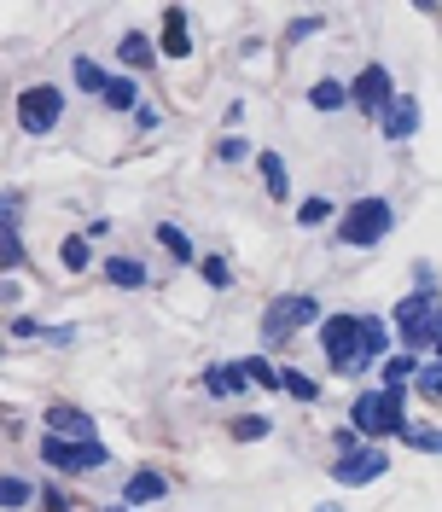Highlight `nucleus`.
<instances>
[{"label": "nucleus", "mask_w": 442, "mask_h": 512, "mask_svg": "<svg viewBox=\"0 0 442 512\" xmlns=\"http://www.w3.org/2000/svg\"><path fill=\"white\" fill-rule=\"evenodd\" d=\"M402 390H361L349 402V425L367 437V443H384V437H402L408 431V414H402Z\"/></svg>", "instance_id": "1"}, {"label": "nucleus", "mask_w": 442, "mask_h": 512, "mask_svg": "<svg viewBox=\"0 0 442 512\" xmlns=\"http://www.w3.org/2000/svg\"><path fill=\"white\" fill-rule=\"evenodd\" d=\"M320 344H326L332 373H344V379H361L373 367V355L361 344V315H326L320 320Z\"/></svg>", "instance_id": "2"}, {"label": "nucleus", "mask_w": 442, "mask_h": 512, "mask_svg": "<svg viewBox=\"0 0 442 512\" xmlns=\"http://www.w3.org/2000/svg\"><path fill=\"white\" fill-rule=\"evenodd\" d=\"M390 227H396L390 198H355L344 216H338V245H349V251H367V245H379Z\"/></svg>", "instance_id": "3"}, {"label": "nucleus", "mask_w": 442, "mask_h": 512, "mask_svg": "<svg viewBox=\"0 0 442 512\" xmlns=\"http://www.w3.org/2000/svg\"><path fill=\"white\" fill-rule=\"evenodd\" d=\"M309 320H320V303L309 291H285V297H274V303L262 309V338H268V344H285V338H297Z\"/></svg>", "instance_id": "4"}, {"label": "nucleus", "mask_w": 442, "mask_h": 512, "mask_svg": "<svg viewBox=\"0 0 442 512\" xmlns=\"http://www.w3.org/2000/svg\"><path fill=\"white\" fill-rule=\"evenodd\" d=\"M59 117H64V88H53V82H35V88H24V94H18V128H24V134L47 140V134L59 128Z\"/></svg>", "instance_id": "5"}, {"label": "nucleus", "mask_w": 442, "mask_h": 512, "mask_svg": "<svg viewBox=\"0 0 442 512\" xmlns=\"http://www.w3.org/2000/svg\"><path fill=\"white\" fill-rule=\"evenodd\" d=\"M41 460H47L53 472H64V478H76V472L105 466L111 454H105V443H64V437H41Z\"/></svg>", "instance_id": "6"}, {"label": "nucleus", "mask_w": 442, "mask_h": 512, "mask_svg": "<svg viewBox=\"0 0 442 512\" xmlns=\"http://www.w3.org/2000/svg\"><path fill=\"white\" fill-rule=\"evenodd\" d=\"M349 99H355V111H367V117H379L396 105V88H390V70L384 64H361V76L349 82Z\"/></svg>", "instance_id": "7"}, {"label": "nucleus", "mask_w": 442, "mask_h": 512, "mask_svg": "<svg viewBox=\"0 0 442 512\" xmlns=\"http://www.w3.org/2000/svg\"><path fill=\"white\" fill-rule=\"evenodd\" d=\"M390 472V454H384L379 443H367V448H355V454H344V460H332V478L344 483V489H361V483H373Z\"/></svg>", "instance_id": "8"}, {"label": "nucleus", "mask_w": 442, "mask_h": 512, "mask_svg": "<svg viewBox=\"0 0 442 512\" xmlns=\"http://www.w3.org/2000/svg\"><path fill=\"white\" fill-rule=\"evenodd\" d=\"M47 437H64V443H99L94 414H82L76 402H53V408H47Z\"/></svg>", "instance_id": "9"}, {"label": "nucleus", "mask_w": 442, "mask_h": 512, "mask_svg": "<svg viewBox=\"0 0 442 512\" xmlns=\"http://www.w3.org/2000/svg\"><path fill=\"white\" fill-rule=\"evenodd\" d=\"M413 134H419V99L396 94V105L384 111V140H396V146H402V140H413Z\"/></svg>", "instance_id": "10"}, {"label": "nucleus", "mask_w": 442, "mask_h": 512, "mask_svg": "<svg viewBox=\"0 0 442 512\" xmlns=\"http://www.w3.org/2000/svg\"><path fill=\"white\" fill-rule=\"evenodd\" d=\"M163 53H169V59H187V53H192V24H187V12H181V6H169V12H163Z\"/></svg>", "instance_id": "11"}, {"label": "nucleus", "mask_w": 442, "mask_h": 512, "mask_svg": "<svg viewBox=\"0 0 442 512\" xmlns=\"http://www.w3.org/2000/svg\"><path fill=\"white\" fill-rule=\"evenodd\" d=\"M245 384H251V379H245V367H239V361H233V367H227V361H216V367L204 373V390H210L216 402H227V396H239Z\"/></svg>", "instance_id": "12"}, {"label": "nucleus", "mask_w": 442, "mask_h": 512, "mask_svg": "<svg viewBox=\"0 0 442 512\" xmlns=\"http://www.w3.org/2000/svg\"><path fill=\"white\" fill-rule=\"evenodd\" d=\"M163 495H169V478H163V472H134V478L123 483L128 507H146V501H163Z\"/></svg>", "instance_id": "13"}, {"label": "nucleus", "mask_w": 442, "mask_h": 512, "mask_svg": "<svg viewBox=\"0 0 442 512\" xmlns=\"http://www.w3.org/2000/svg\"><path fill=\"white\" fill-rule=\"evenodd\" d=\"M105 280L117 291H146L152 274H146V262H134V256H111V262H105Z\"/></svg>", "instance_id": "14"}, {"label": "nucleus", "mask_w": 442, "mask_h": 512, "mask_svg": "<svg viewBox=\"0 0 442 512\" xmlns=\"http://www.w3.org/2000/svg\"><path fill=\"white\" fill-rule=\"evenodd\" d=\"M117 59H123V70H152V59H158V47H152V35L128 30L123 41H117Z\"/></svg>", "instance_id": "15"}, {"label": "nucleus", "mask_w": 442, "mask_h": 512, "mask_svg": "<svg viewBox=\"0 0 442 512\" xmlns=\"http://www.w3.org/2000/svg\"><path fill=\"white\" fill-rule=\"evenodd\" d=\"M309 105H315V111H344V105H355V99H349V82L320 76L315 88H309Z\"/></svg>", "instance_id": "16"}, {"label": "nucleus", "mask_w": 442, "mask_h": 512, "mask_svg": "<svg viewBox=\"0 0 442 512\" xmlns=\"http://www.w3.org/2000/svg\"><path fill=\"white\" fill-rule=\"evenodd\" d=\"M256 169H262V187L274 192V198H285V192H291V175H285L280 152H256Z\"/></svg>", "instance_id": "17"}, {"label": "nucleus", "mask_w": 442, "mask_h": 512, "mask_svg": "<svg viewBox=\"0 0 442 512\" xmlns=\"http://www.w3.org/2000/svg\"><path fill=\"white\" fill-rule=\"evenodd\" d=\"M239 367H245V379H251V384H262V390H280V384H285V367H274L268 355H245Z\"/></svg>", "instance_id": "18"}, {"label": "nucleus", "mask_w": 442, "mask_h": 512, "mask_svg": "<svg viewBox=\"0 0 442 512\" xmlns=\"http://www.w3.org/2000/svg\"><path fill=\"white\" fill-rule=\"evenodd\" d=\"M105 105L134 117V111H140V88H134V76H111V88H105Z\"/></svg>", "instance_id": "19"}, {"label": "nucleus", "mask_w": 442, "mask_h": 512, "mask_svg": "<svg viewBox=\"0 0 442 512\" xmlns=\"http://www.w3.org/2000/svg\"><path fill=\"white\" fill-rule=\"evenodd\" d=\"M413 373H419V355H390L384 361V390H402Z\"/></svg>", "instance_id": "20"}, {"label": "nucleus", "mask_w": 442, "mask_h": 512, "mask_svg": "<svg viewBox=\"0 0 442 512\" xmlns=\"http://www.w3.org/2000/svg\"><path fill=\"white\" fill-rule=\"evenodd\" d=\"M70 70H76V88H88V94H99V99H105V88H111V76H105V70H99L94 59H76Z\"/></svg>", "instance_id": "21"}, {"label": "nucleus", "mask_w": 442, "mask_h": 512, "mask_svg": "<svg viewBox=\"0 0 442 512\" xmlns=\"http://www.w3.org/2000/svg\"><path fill=\"white\" fill-rule=\"evenodd\" d=\"M158 245L175 256V262H192V239H187V233H181L175 222H163V227H158Z\"/></svg>", "instance_id": "22"}, {"label": "nucleus", "mask_w": 442, "mask_h": 512, "mask_svg": "<svg viewBox=\"0 0 442 512\" xmlns=\"http://www.w3.org/2000/svg\"><path fill=\"white\" fill-rule=\"evenodd\" d=\"M59 262L70 268V274H82V268H88V233H70V239L59 245Z\"/></svg>", "instance_id": "23"}, {"label": "nucleus", "mask_w": 442, "mask_h": 512, "mask_svg": "<svg viewBox=\"0 0 442 512\" xmlns=\"http://www.w3.org/2000/svg\"><path fill=\"white\" fill-rule=\"evenodd\" d=\"M361 344H367V355H373V361H379V355L390 350V332H384V320L361 315Z\"/></svg>", "instance_id": "24"}, {"label": "nucleus", "mask_w": 442, "mask_h": 512, "mask_svg": "<svg viewBox=\"0 0 442 512\" xmlns=\"http://www.w3.org/2000/svg\"><path fill=\"white\" fill-rule=\"evenodd\" d=\"M402 443H408V448H425V454H442V431H431V425H413V419H408Z\"/></svg>", "instance_id": "25"}, {"label": "nucleus", "mask_w": 442, "mask_h": 512, "mask_svg": "<svg viewBox=\"0 0 442 512\" xmlns=\"http://www.w3.org/2000/svg\"><path fill=\"white\" fill-rule=\"evenodd\" d=\"M262 437H268V419H262V414L233 419V443H262Z\"/></svg>", "instance_id": "26"}, {"label": "nucleus", "mask_w": 442, "mask_h": 512, "mask_svg": "<svg viewBox=\"0 0 442 512\" xmlns=\"http://www.w3.org/2000/svg\"><path fill=\"white\" fill-rule=\"evenodd\" d=\"M413 384H419V396H431V402H442V361H431V367H419V373H413Z\"/></svg>", "instance_id": "27"}, {"label": "nucleus", "mask_w": 442, "mask_h": 512, "mask_svg": "<svg viewBox=\"0 0 442 512\" xmlns=\"http://www.w3.org/2000/svg\"><path fill=\"white\" fill-rule=\"evenodd\" d=\"M326 216H332V204H326V198H303V204H297V222H303V227H320Z\"/></svg>", "instance_id": "28"}, {"label": "nucleus", "mask_w": 442, "mask_h": 512, "mask_svg": "<svg viewBox=\"0 0 442 512\" xmlns=\"http://www.w3.org/2000/svg\"><path fill=\"white\" fill-rule=\"evenodd\" d=\"M198 274H204V280H210L216 291L233 286V274H227V262H221V256H204V262H198Z\"/></svg>", "instance_id": "29"}, {"label": "nucleus", "mask_w": 442, "mask_h": 512, "mask_svg": "<svg viewBox=\"0 0 442 512\" xmlns=\"http://www.w3.org/2000/svg\"><path fill=\"white\" fill-rule=\"evenodd\" d=\"M315 30H326V18H297V24L285 30V47H303V41H309Z\"/></svg>", "instance_id": "30"}, {"label": "nucleus", "mask_w": 442, "mask_h": 512, "mask_svg": "<svg viewBox=\"0 0 442 512\" xmlns=\"http://www.w3.org/2000/svg\"><path fill=\"white\" fill-rule=\"evenodd\" d=\"M41 512H76V501L64 489H53V483H41Z\"/></svg>", "instance_id": "31"}, {"label": "nucleus", "mask_w": 442, "mask_h": 512, "mask_svg": "<svg viewBox=\"0 0 442 512\" xmlns=\"http://www.w3.org/2000/svg\"><path fill=\"white\" fill-rule=\"evenodd\" d=\"M0 501H6V507H24V501H30V483H24V478H6V483H0Z\"/></svg>", "instance_id": "32"}, {"label": "nucleus", "mask_w": 442, "mask_h": 512, "mask_svg": "<svg viewBox=\"0 0 442 512\" xmlns=\"http://www.w3.org/2000/svg\"><path fill=\"white\" fill-rule=\"evenodd\" d=\"M285 390L297 396V402H315L320 390H315V379H303V373H285Z\"/></svg>", "instance_id": "33"}, {"label": "nucleus", "mask_w": 442, "mask_h": 512, "mask_svg": "<svg viewBox=\"0 0 442 512\" xmlns=\"http://www.w3.org/2000/svg\"><path fill=\"white\" fill-rule=\"evenodd\" d=\"M216 158H221V163H239V158H251V146L233 134V140H221V146H216Z\"/></svg>", "instance_id": "34"}, {"label": "nucleus", "mask_w": 442, "mask_h": 512, "mask_svg": "<svg viewBox=\"0 0 442 512\" xmlns=\"http://www.w3.org/2000/svg\"><path fill=\"white\" fill-rule=\"evenodd\" d=\"M35 332H41V326H35L30 315H18V320H12V338H35Z\"/></svg>", "instance_id": "35"}, {"label": "nucleus", "mask_w": 442, "mask_h": 512, "mask_svg": "<svg viewBox=\"0 0 442 512\" xmlns=\"http://www.w3.org/2000/svg\"><path fill=\"white\" fill-rule=\"evenodd\" d=\"M315 512H344V507H315Z\"/></svg>", "instance_id": "36"}, {"label": "nucleus", "mask_w": 442, "mask_h": 512, "mask_svg": "<svg viewBox=\"0 0 442 512\" xmlns=\"http://www.w3.org/2000/svg\"><path fill=\"white\" fill-rule=\"evenodd\" d=\"M105 512H134V507H105Z\"/></svg>", "instance_id": "37"}, {"label": "nucleus", "mask_w": 442, "mask_h": 512, "mask_svg": "<svg viewBox=\"0 0 442 512\" xmlns=\"http://www.w3.org/2000/svg\"><path fill=\"white\" fill-rule=\"evenodd\" d=\"M437 361H442V332H437Z\"/></svg>", "instance_id": "38"}]
</instances>
